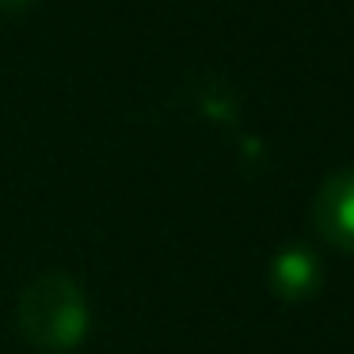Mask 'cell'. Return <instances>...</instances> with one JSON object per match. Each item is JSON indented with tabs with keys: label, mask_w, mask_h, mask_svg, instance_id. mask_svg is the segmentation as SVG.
Listing matches in <instances>:
<instances>
[{
	"label": "cell",
	"mask_w": 354,
	"mask_h": 354,
	"mask_svg": "<svg viewBox=\"0 0 354 354\" xmlns=\"http://www.w3.org/2000/svg\"><path fill=\"white\" fill-rule=\"evenodd\" d=\"M16 328L24 343L39 354H73L92 328V305L84 286L65 270L35 274L19 290Z\"/></svg>",
	"instance_id": "obj_1"
},
{
	"label": "cell",
	"mask_w": 354,
	"mask_h": 354,
	"mask_svg": "<svg viewBox=\"0 0 354 354\" xmlns=\"http://www.w3.org/2000/svg\"><path fill=\"white\" fill-rule=\"evenodd\" d=\"M313 229L335 252L354 255V168L331 171L313 198Z\"/></svg>",
	"instance_id": "obj_2"
},
{
	"label": "cell",
	"mask_w": 354,
	"mask_h": 354,
	"mask_svg": "<svg viewBox=\"0 0 354 354\" xmlns=\"http://www.w3.org/2000/svg\"><path fill=\"white\" fill-rule=\"evenodd\" d=\"M267 286L274 297L282 301H313L316 293L324 290V267L308 248L293 244V248H282V252L270 259V270H267Z\"/></svg>",
	"instance_id": "obj_3"
},
{
	"label": "cell",
	"mask_w": 354,
	"mask_h": 354,
	"mask_svg": "<svg viewBox=\"0 0 354 354\" xmlns=\"http://www.w3.org/2000/svg\"><path fill=\"white\" fill-rule=\"evenodd\" d=\"M31 0H0V12H19V8H27Z\"/></svg>",
	"instance_id": "obj_4"
}]
</instances>
